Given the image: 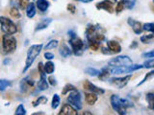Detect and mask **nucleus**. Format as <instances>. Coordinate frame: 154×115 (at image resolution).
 <instances>
[{"instance_id":"obj_6","label":"nucleus","mask_w":154,"mask_h":115,"mask_svg":"<svg viewBox=\"0 0 154 115\" xmlns=\"http://www.w3.org/2000/svg\"><path fill=\"white\" fill-rule=\"evenodd\" d=\"M69 43H70L71 49H72V51H73L74 55L80 56V55L83 54L84 49H85V44H84V42L82 41L81 38L77 37L76 36L73 37H70Z\"/></svg>"},{"instance_id":"obj_51","label":"nucleus","mask_w":154,"mask_h":115,"mask_svg":"<svg viewBox=\"0 0 154 115\" xmlns=\"http://www.w3.org/2000/svg\"><path fill=\"white\" fill-rule=\"evenodd\" d=\"M83 114H91V112H88V111H85V112H83Z\"/></svg>"},{"instance_id":"obj_21","label":"nucleus","mask_w":154,"mask_h":115,"mask_svg":"<svg viewBox=\"0 0 154 115\" xmlns=\"http://www.w3.org/2000/svg\"><path fill=\"white\" fill-rule=\"evenodd\" d=\"M60 55L63 58H67L71 55V50L69 49V47L66 45V44H62V46L60 47V50H59Z\"/></svg>"},{"instance_id":"obj_47","label":"nucleus","mask_w":154,"mask_h":115,"mask_svg":"<svg viewBox=\"0 0 154 115\" xmlns=\"http://www.w3.org/2000/svg\"><path fill=\"white\" fill-rule=\"evenodd\" d=\"M69 35L70 36V37H75V33L73 31H69Z\"/></svg>"},{"instance_id":"obj_53","label":"nucleus","mask_w":154,"mask_h":115,"mask_svg":"<svg viewBox=\"0 0 154 115\" xmlns=\"http://www.w3.org/2000/svg\"><path fill=\"white\" fill-rule=\"evenodd\" d=\"M153 3H154V0H153Z\"/></svg>"},{"instance_id":"obj_19","label":"nucleus","mask_w":154,"mask_h":115,"mask_svg":"<svg viewBox=\"0 0 154 115\" xmlns=\"http://www.w3.org/2000/svg\"><path fill=\"white\" fill-rule=\"evenodd\" d=\"M97 101V94L94 93V92H90L86 94V102L88 105H93L96 103Z\"/></svg>"},{"instance_id":"obj_26","label":"nucleus","mask_w":154,"mask_h":115,"mask_svg":"<svg viewBox=\"0 0 154 115\" xmlns=\"http://www.w3.org/2000/svg\"><path fill=\"white\" fill-rule=\"evenodd\" d=\"M99 70L95 69V68H93V67H88V68L85 69V73L88 74L89 76H91V77H95V76H98L99 75Z\"/></svg>"},{"instance_id":"obj_20","label":"nucleus","mask_w":154,"mask_h":115,"mask_svg":"<svg viewBox=\"0 0 154 115\" xmlns=\"http://www.w3.org/2000/svg\"><path fill=\"white\" fill-rule=\"evenodd\" d=\"M26 16L29 18H33L36 16V6L34 3H29L26 7Z\"/></svg>"},{"instance_id":"obj_24","label":"nucleus","mask_w":154,"mask_h":115,"mask_svg":"<svg viewBox=\"0 0 154 115\" xmlns=\"http://www.w3.org/2000/svg\"><path fill=\"white\" fill-rule=\"evenodd\" d=\"M55 70V66L54 63L51 61H47L45 64V72L46 74H52Z\"/></svg>"},{"instance_id":"obj_30","label":"nucleus","mask_w":154,"mask_h":115,"mask_svg":"<svg viewBox=\"0 0 154 115\" xmlns=\"http://www.w3.org/2000/svg\"><path fill=\"white\" fill-rule=\"evenodd\" d=\"M9 86H11V81L7 80H0V91H4Z\"/></svg>"},{"instance_id":"obj_40","label":"nucleus","mask_w":154,"mask_h":115,"mask_svg":"<svg viewBox=\"0 0 154 115\" xmlns=\"http://www.w3.org/2000/svg\"><path fill=\"white\" fill-rule=\"evenodd\" d=\"M142 58H144V59H149V58H154V50L149 51V52H146L142 54Z\"/></svg>"},{"instance_id":"obj_31","label":"nucleus","mask_w":154,"mask_h":115,"mask_svg":"<svg viewBox=\"0 0 154 115\" xmlns=\"http://www.w3.org/2000/svg\"><path fill=\"white\" fill-rule=\"evenodd\" d=\"M57 46H58V40H50V41L48 42L47 44L45 45V50L54 49V48H56Z\"/></svg>"},{"instance_id":"obj_34","label":"nucleus","mask_w":154,"mask_h":115,"mask_svg":"<svg viewBox=\"0 0 154 115\" xmlns=\"http://www.w3.org/2000/svg\"><path fill=\"white\" fill-rule=\"evenodd\" d=\"M143 30L154 34V23H146L144 25H143Z\"/></svg>"},{"instance_id":"obj_52","label":"nucleus","mask_w":154,"mask_h":115,"mask_svg":"<svg viewBox=\"0 0 154 115\" xmlns=\"http://www.w3.org/2000/svg\"><path fill=\"white\" fill-rule=\"evenodd\" d=\"M115 1H118V0H115Z\"/></svg>"},{"instance_id":"obj_45","label":"nucleus","mask_w":154,"mask_h":115,"mask_svg":"<svg viewBox=\"0 0 154 115\" xmlns=\"http://www.w3.org/2000/svg\"><path fill=\"white\" fill-rule=\"evenodd\" d=\"M48 81H49V84L52 85V86H55L57 84V81L55 78H53L52 76H50L49 78H48Z\"/></svg>"},{"instance_id":"obj_13","label":"nucleus","mask_w":154,"mask_h":115,"mask_svg":"<svg viewBox=\"0 0 154 115\" xmlns=\"http://www.w3.org/2000/svg\"><path fill=\"white\" fill-rule=\"evenodd\" d=\"M107 47L108 49L111 51L112 54H118V53L122 52V46L116 40H109L107 41Z\"/></svg>"},{"instance_id":"obj_18","label":"nucleus","mask_w":154,"mask_h":115,"mask_svg":"<svg viewBox=\"0 0 154 115\" xmlns=\"http://www.w3.org/2000/svg\"><path fill=\"white\" fill-rule=\"evenodd\" d=\"M52 22V19L51 18H45L42 19V20L38 24L36 29H35V32H38V31H41V30H43V29H45L48 27V25Z\"/></svg>"},{"instance_id":"obj_22","label":"nucleus","mask_w":154,"mask_h":115,"mask_svg":"<svg viewBox=\"0 0 154 115\" xmlns=\"http://www.w3.org/2000/svg\"><path fill=\"white\" fill-rule=\"evenodd\" d=\"M146 99L148 104V108L151 110H154V93H152V92L147 93L146 96Z\"/></svg>"},{"instance_id":"obj_9","label":"nucleus","mask_w":154,"mask_h":115,"mask_svg":"<svg viewBox=\"0 0 154 115\" xmlns=\"http://www.w3.org/2000/svg\"><path fill=\"white\" fill-rule=\"evenodd\" d=\"M130 79H131V76L130 75L122 77V78H112L110 80V84L120 89V88H123L124 86L128 84Z\"/></svg>"},{"instance_id":"obj_5","label":"nucleus","mask_w":154,"mask_h":115,"mask_svg":"<svg viewBox=\"0 0 154 115\" xmlns=\"http://www.w3.org/2000/svg\"><path fill=\"white\" fill-rule=\"evenodd\" d=\"M67 102L77 110H80L82 108V100H81V94L79 91L77 89L70 91L69 96L67 97Z\"/></svg>"},{"instance_id":"obj_28","label":"nucleus","mask_w":154,"mask_h":115,"mask_svg":"<svg viewBox=\"0 0 154 115\" xmlns=\"http://www.w3.org/2000/svg\"><path fill=\"white\" fill-rule=\"evenodd\" d=\"M151 79H154V70H153V71H150V72H148V73H146V75L144 76V78L143 79V81H141V83H139V84H138V86L143 84L144 83H146V81H149V80H151Z\"/></svg>"},{"instance_id":"obj_2","label":"nucleus","mask_w":154,"mask_h":115,"mask_svg":"<svg viewBox=\"0 0 154 115\" xmlns=\"http://www.w3.org/2000/svg\"><path fill=\"white\" fill-rule=\"evenodd\" d=\"M101 31L100 26H94V25H89L86 30V37L88 41H97L101 43L104 40V35Z\"/></svg>"},{"instance_id":"obj_37","label":"nucleus","mask_w":154,"mask_h":115,"mask_svg":"<svg viewBox=\"0 0 154 115\" xmlns=\"http://www.w3.org/2000/svg\"><path fill=\"white\" fill-rule=\"evenodd\" d=\"M14 114L16 115H25L26 114V109L24 108V107L22 105H19L17 110H16V112H14Z\"/></svg>"},{"instance_id":"obj_48","label":"nucleus","mask_w":154,"mask_h":115,"mask_svg":"<svg viewBox=\"0 0 154 115\" xmlns=\"http://www.w3.org/2000/svg\"><path fill=\"white\" fill-rule=\"evenodd\" d=\"M135 47H137V41H134L133 44L130 45V48H131V49H133V48H135Z\"/></svg>"},{"instance_id":"obj_11","label":"nucleus","mask_w":154,"mask_h":115,"mask_svg":"<svg viewBox=\"0 0 154 115\" xmlns=\"http://www.w3.org/2000/svg\"><path fill=\"white\" fill-rule=\"evenodd\" d=\"M96 9L98 10H104V11L112 13L114 12V5L110 0H103L99 3L96 4Z\"/></svg>"},{"instance_id":"obj_29","label":"nucleus","mask_w":154,"mask_h":115,"mask_svg":"<svg viewBox=\"0 0 154 115\" xmlns=\"http://www.w3.org/2000/svg\"><path fill=\"white\" fill-rule=\"evenodd\" d=\"M153 38H154V34H150V35H146V36H143L141 37V41L143 43H151L152 40H153Z\"/></svg>"},{"instance_id":"obj_54","label":"nucleus","mask_w":154,"mask_h":115,"mask_svg":"<svg viewBox=\"0 0 154 115\" xmlns=\"http://www.w3.org/2000/svg\"><path fill=\"white\" fill-rule=\"evenodd\" d=\"M77 1H79V0H77Z\"/></svg>"},{"instance_id":"obj_4","label":"nucleus","mask_w":154,"mask_h":115,"mask_svg":"<svg viewBox=\"0 0 154 115\" xmlns=\"http://www.w3.org/2000/svg\"><path fill=\"white\" fill-rule=\"evenodd\" d=\"M3 50L5 53H12L17 49V40L13 35H5L2 38Z\"/></svg>"},{"instance_id":"obj_32","label":"nucleus","mask_w":154,"mask_h":115,"mask_svg":"<svg viewBox=\"0 0 154 115\" xmlns=\"http://www.w3.org/2000/svg\"><path fill=\"white\" fill-rule=\"evenodd\" d=\"M125 2H126V0H120V1L117 4V7H116V12H117L118 13L123 11V9L125 8Z\"/></svg>"},{"instance_id":"obj_49","label":"nucleus","mask_w":154,"mask_h":115,"mask_svg":"<svg viewBox=\"0 0 154 115\" xmlns=\"http://www.w3.org/2000/svg\"><path fill=\"white\" fill-rule=\"evenodd\" d=\"M79 1L83 2V3H90V2H93L94 0H79Z\"/></svg>"},{"instance_id":"obj_27","label":"nucleus","mask_w":154,"mask_h":115,"mask_svg":"<svg viewBox=\"0 0 154 115\" xmlns=\"http://www.w3.org/2000/svg\"><path fill=\"white\" fill-rule=\"evenodd\" d=\"M59 105H60V96L58 94H55L54 96H53V98H52L51 108L53 109H56L58 107H59Z\"/></svg>"},{"instance_id":"obj_15","label":"nucleus","mask_w":154,"mask_h":115,"mask_svg":"<svg viewBox=\"0 0 154 115\" xmlns=\"http://www.w3.org/2000/svg\"><path fill=\"white\" fill-rule=\"evenodd\" d=\"M33 85H34V81L31 80L29 77H26V78L22 79L20 81V91L21 92H26L29 88L33 87Z\"/></svg>"},{"instance_id":"obj_23","label":"nucleus","mask_w":154,"mask_h":115,"mask_svg":"<svg viewBox=\"0 0 154 115\" xmlns=\"http://www.w3.org/2000/svg\"><path fill=\"white\" fill-rule=\"evenodd\" d=\"M109 75H110V73H109L108 68H107V67H104V68L99 72L98 78H99L100 81H106V80H108Z\"/></svg>"},{"instance_id":"obj_1","label":"nucleus","mask_w":154,"mask_h":115,"mask_svg":"<svg viewBox=\"0 0 154 115\" xmlns=\"http://www.w3.org/2000/svg\"><path fill=\"white\" fill-rule=\"evenodd\" d=\"M42 49V44H35L32 45L27 51V57L25 61V66L23 68V72H26L33 64V62L35 61L36 58L40 55V53Z\"/></svg>"},{"instance_id":"obj_12","label":"nucleus","mask_w":154,"mask_h":115,"mask_svg":"<svg viewBox=\"0 0 154 115\" xmlns=\"http://www.w3.org/2000/svg\"><path fill=\"white\" fill-rule=\"evenodd\" d=\"M60 115H77L78 112H77V109L74 108L71 105L66 104L62 107L61 111L59 112Z\"/></svg>"},{"instance_id":"obj_33","label":"nucleus","mask_w":154,"mask_h":115,"mask_svg":"<svg viewBox=\"0 0 154 115\" xmlns=\"http://www.w3.org/2000/svg\"><path fill=\"white\" fill-rule=\"evenodd\" d=\"M143 68H154V58H151L150 60L144 61V63L143 64Z\"/></svg>"},{"instance_id":"obj_17","label":"nucleus","mask_w":154,"mask_h":115,"mask_svg":"<svg viewBox=\"0 0 154 115\" xmlns=\"http://www.w3.org/2000/svg\"><path fill=\"white\" fill-rule=\"evenodd\" d=\"M49 5L50 4H49V2L47 1V0H37V2H36L37 8L42 13H45L46 10L49 8Z\"/></svg>"},{"instance_id":"obj_39","label":"nucleus","mask_w":154,"mask_h":115,"mask_svg":"<svg viewBox=\"0 0 154 115\" xmlns=\"http://www.w3.org/2000/svg\"><path fill=\"white\" fill-rule=\"evenodd\" d=\"M122 105L125 108H132L133 107V103L131 101H129L127 99H122Z\"/></svg>"},{"instance_id":"obj_44","label":"nucleus","mask_w":154,"mask_h":115,"mask_svg":"<svg viewBox=\"0 0 154 115\" xmlns=\"http://www.w3.org/2000/svg\"><path fill=\"white\" fill-rule=\"evenodd\" d=\"M45 58L46 60H51L52 59H54V55L52 54V53H49V52H45Z\"/></svg>"},{"instance_id":"obj_35","label":"nucleus","mask_w":154,"mask_h":115,"mask_svg":"<svg viewBox=\"0 0 154 115\" xmlns=\"http://www.w3.org/2000/svg\"><path fill=\"white\" fill-rule=\"evenodd\" d=\"M76 88H75V86H73L72 84H66L65 87H64V89H63V91H62V94L63 95H66L67 92H70V91H73V90H75Z\"/></svg>"},{"instance_id":"obj_8","label":"nucleus","mask_w":154,"mask_h":115,"mask_svg":"<svg viewBox=\"0 0 154 115\" xmlns=\"http://www.w3.org/2000/svg\"><path fill=\"white\" fill-rule=\"evenodd\" d=\"M111 105H112L113 109L115 111H117L119 114H126V108L122 105V99L119 97V95H112L110 99Z\"/></svg>"},{"instance_id":"obj_10","label":"nucleus","mask_w":154,"mask_h":115,"mask_svg":"<svg viewBox=\"0 0 154 115\" xmlns=\"http://www.w3.org/2000/svg\"><path fill=\"white\" fill-rule=\"evenodd\" d=\"M83 86H84V88L86 90H89V91H91V92H94V93H96V94L102 95V94L105 93V90L104 89H102V88L98 87V86L94 85V84H91L90 81H85Z\"/></svg>"},{"instance_id":"obj_14","label":"nucleus","mask_w":154,"mask_h":115,"mask_svg":"<svg viewBox=\"0 0 154 115\" xmlns=\"http://www.w3.org/2000/svg\"><path fill=\"white\" fill-rule=\"evenodd\" d=\"M127 22H128L129 25L132 27V29H133V31H134L135 34H137V35L142 34V32H143V25H142L141 22L134 20V19H132V18H128Z\"/></svg>"},{"instance_id":"obj_36","label":"nucleus","mask_w":154,"mask_h":115,"mask_svg":"<svg viewBox=\"0 0 154 115\" xmlns=\"http://www.w3.org/2000/svg\"><path fill=\"white\" fill-rule=\"evenodd\" d=\"M10 14H11V16L13 17H14V18H19V17H20V13L18 12L17 8H16V7H13L11 10H10Z\"/></svg>"},{"instance_id":"obj_41","label":"nucleus","mask_w":154,"mask_h":115,"mask_svg":"<svg viewBox=\"0 0 154 115\" xmlns=\"http://www.w3.org/2000/svg\"><path fill=\"white\" fill-rule=\"evenodd\" d=\"M17 1L22 9H25L29 4V0H17Z\"/></svg>"},{"instance_id":"obj_25","label":"nucleus","mask_w":154,"mask_h":115,"mask_svg":"<svg viewBox=\"0 0 154 115\" xmlns=\"http://www.w3.org/2000/svg\"><path fill=\"white\" fill-rule=\"evenodd\" d=\"M47 103V98L45 96H40L37 100H35L33 102V107H38V105H45Z\"/></svg>"},{"instance_id":"obj_16","label":"nucleus","mask_w":154,"mask_h":115,"mask_svg":"<svg viewBox=\"0 0 154 115\" xmlns=\"http://www.w3.org/2000/svg\"><path fill=\"white\" fill-rule=\"evenodd\" d=\"M40 75H41V79L38 83V91H45L48 88V84L45 78V72L40 73Z\"/></svg>"},{"instance_id":"obj_43","label":"nucleus","mask_w":154,"mask_h":115,"mask_svg":"<svg viewBox=\"0 0 154 115\" xmlns=\"http://www.w3.org/2000/svg\"><path fill=\"white\" fill-rule=\"evenodd\" d=\"M66 9H67V11L70 12L71 13H76V7L74 6L73 4H69V5H67Z\"/></svg>"},{"instance_id":"obj_3","label":"nucleus","mask_w":154,"mask_h":115,"mask_svg":"<svg viewBox=\"0 0 154 115\" xmlns=\"http://www.w3.org/2000/svg\"><path fill=\"white\" fill-rule=\"evenodd\" d=\"M0 25H1V30L7 34V35H14L17 32V28L11 19L7 17L0 16Z\"/></svg>"},{"instance_id":"obj_46","label":"nucleus","mask_w":154,"mask_h":115,"mask_svg":"<svg viewBox=\"0 0 154 115\" xmlns=\"http://www.w3.org/2000/svg\"><path fill=\"white\" fill-rule=\"evenodd\" d=\"M101 51H102L103 54H106V55H110V54H112V53H111V51H109L108 48H101Z\"/></svg>"},{"instance_id":"obj_38","label":"nucleus","mask_w":154,"mask_h":115,"mask_svg":"<svg viewBox=\"0 0 154 115\" xmlns=\"http://www.w3.org/2000/svg\"><path fill=\"white\" fill-rule=\"evenodd\" d=\"M99 45H100V43L97 41H89V47L94 51H97Z\"/></svg>"},{"instance_id":"obj_42","label":"nucleus","mask_w":154,"mask_h":115,"mask_svg":"<svg viewBox=\"0 0 154 115\" xmlns=\"http://www.w3.org/2000/svg\"><path fill=\"white\" fill-rule=\"evenodd\" d=\"M135 3H136V0H126V2H125V7L127 9H133V7L135 6Z\"/></svg>"},{"instance_id":"obj_50","label":"nucleus","mask_w":154,"mask_h":115,"mask_svg":"<svg viewBox=\"0 0 154 115\" xmlns=\"http://www.w3.org/2000/svg\"><path fill=\"white\" fill-rule=\"evenodd\" d=\"M9 61H10V60H4V64H6L7 62H9Z\"/></svg>"},{"instance_id":"obj_7","label":"nucleus","mask_w":154,"mask_h":115,"mask_svg":"<svg viewBox=\"0 0 154 115\" xmlns=\"http://www.w3.org/2000/svg\"><path fill=\"white\" fill-rule=\"evenodd\" d=\"M132 64V60L128 56H119L111 59L108 61V65L115 66H129Z\"/></svg>"}]
</instances>
